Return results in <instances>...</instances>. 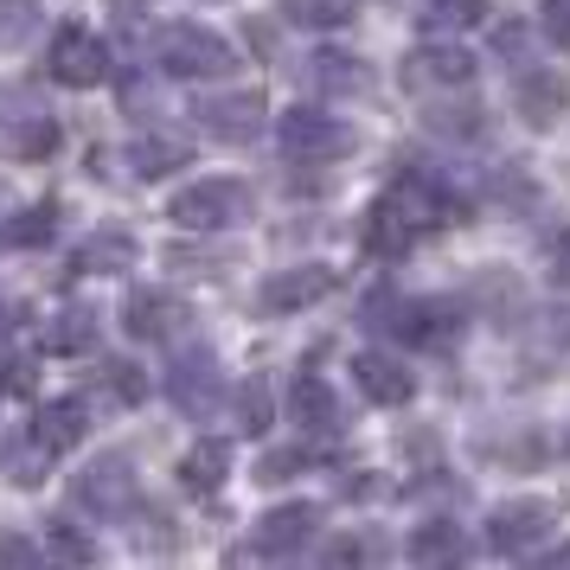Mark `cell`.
<instances>
[{"label": "cell", "mask_w": 570, "mask_h": 570, "mask_svg": "<svg viewBox=\"0 0 570 570\" xmlns=\"http://www.w3.org/2000/svg\"><path fill=\"white\" fill-rule=\"evenodd\" d=\"M155 58H160V71H174V78H232L237 71L232 46L206 27H186V20L180 27H160Z\"/></svg>", "instance_id": "cell-1"}, {"label": "cell", "mask_w": 570, "mask_h": 570, "mask_svg": "<svg viewBox=\"0 0 570 570\" xmlns=\"http://www.w3.org/2000/svg\"><path fill=\"white\" fill-rule=\"evenodd\" d=\"M167 218L186 225V232H218V225L250 218V193H244V180H199V186H186L180 199H174Z\"/></svg>", "instance_id": "cell-2"}, {"label": "cell", "mask_w": 570, "mask_h": 570, "mask_svg": "<svg viewBox=\"0 0 570 570\" xmlns=\"http://www.w3.org/2000/svg\"><path fill=\"white\" fill-rule=\"evenodd\" d=\"M104 71H109V52H104V39H97V32L58 27V39H52V78L58 83L90 90V83H104Z\"/></svg>", "instance_id": "cell-3"}, {"label": "cell", "mask_w": 570, "mask_h": 570, "mask_svg": "<svg viewBox=\"0 0 570 570\" xmlns=\"http://www.w3.org/2000/svg\"><path fill=\"white\" fill-rule=\"evenodd\" d=\"M283 148L295 160H334L353 148V135L340 129L334 116H321V109H295V116H283Z\"/></svg>", "instance_id": "cell-4"}, {"label": "cell", "mask_w": 570, "mask_h": 570, "mask_svg": "<svg viewBox=\"0 0 570 570\" xmlns=\"http://www.w3.org/2000/svg\"><path fill=\"white\" fill-rule=\"evenodd\" d=\"M193 122L206 135H218V141H250L263 122V104L250 97V90H232V97H199L193 104Z\"/></svg>", "instance_id": "cell-5"}, {"label": "cell", "mask_w": 570, "mask_h": 570, "mask_svg": "<svg viewBox=\"0 0 570 570\" xmlns=\"http://www.w3.org/2000/svg\"><path fill=\"white\" fill-rule=\"evenodd\" d=\"M334 288V269L327 263H302V269H276L263 283V314H288V308H308Z\"/></svg>", "instance_id": "cell-6"}, {"label": "cell", "mask_w": 570, "mask_h": 570, "mask_svg": "<svg viewBox=\"0 0 570 570\" xmlns=\"http://www.w3.org/2000/svg\"><path fill=\"white\" fill-rule=\"evenodd\" d=\"M129 500H135V474H129L122 455H104V462L78 481V507H90L97 519H116Z\"/></svg>", "instance_id": "cell-7"}, {"label": "cell", "mask_w": 570, "mask_h": 570, "mask_svg": "<svg viewBox=\"0 0 570 570\" xmlns=\"http://www.w3.org/2000/svg\"><path fill=\"white\" fill-rule=\"evenodd\" d=\"M122 321H129L135 340H174L186 321V302L180 295H160V288H135L122 302Z\"/></svg>", "instance_id": "cell-8"}, {"label": "cell", "mask_w": 570, "mask_h": 570, "mask_svg": "<svg viewBox=\"0 0 570 570\" xmlns=\"http://www.w3.org/2000/svg\"><path fill=\"white\" fill-rule=\"evenodd\" d=\"M167 391H174L180 411L212 416V404H218V365H212V353H186V360L167 372Z\"/></svg>", "instance_id": "cell-9"}, {"label": "cell", "mask_w": 570, "mask_h": 570, "mask_svg": "<svg viewBox=\"0 0 570 570\" xmlns=\"http://www.w3.org/2000/svg\"><path fill=\"white\" fill-rule=\"evenodd\" d=\"M513 97H519V116H525L532 129H551V122L564 116V104H570V83L558 78V71H525Z\"/></svg>", "instance_id": "cell-10"}, {"label": "cell", "mask_w": 570, "mask_h": 570, "mask_svg": "<svg viewBox=\"0 0 570 570\" xmlns=\"http://www.w3.org/2000/svg\"><path fill=\"white\" fill-rule=\"evenodd\" d=\"M474 78V58L462 46H423L416 58H404V83L411 90H430V83H468Z\"/></svg>", "instance_id": "cell-11"}, {"label": "cell", "mask_w": 570, "mask_h": 570, "mask_svg": "<svg viewBox=\"0 0 570 570\" xmlns=\"http://www.w3.org/2000/svg\"><path fill=\"white\" fill-rule=\"evenodd\" d=\"M539 532H551V507H544V500H513V507H500L493 525H488V539L500 544V551H525Z\"/></svg>", "instance_id": "cell-12"}, {"label": "cell", "mask_w": 570, "mask_h": 570, "mask_svg": "<svg viewBox=\"0 0 570 570\" xmlns=\"http://www.w3.org/2000/svg\"><path fill=\"white\" fill-rule=\"evenodd\" d=\"M314 532V507H276V513L257 525V551L263 558H288V551H302Z\"/></svg>", "instance_id": "cell-13"}, {"label": "cell", "mask_w": 570, "mask_h": 570, "mask_svg": "<svg viewBox=\"0 0 570 570\" xmlns=\"http://www.w3.org/2000/svg\"><path fill=\"white\" fill-rule=\"evenodd\" d=\"M353 379H360V391L372 404H404L411 397V372L397 360H385V353H360L353 360Z\"/></svg>", "instance_id": "cell-14"}, {"label": "cell", "mask_w": 570, "mask_h": 570, "mask_svg": "<svg viewBox=\"0 0 570 570\" xmlns=\"http://www.w3.org/2000/svg\"><path fill=\"white\" fill-rule=\"evenodd\" d=\"M288 404H295V423H302V430H334V416H340L327 379H314V372H302V379H295Z\"/></svg>", "instance_id": "cell-15"}, {"label": "cell", "mask_w": 570, "mask_h": 570, "mask_svg": "<svg viewBox=\"0 0 570 570\" xmlns=\"http://www.w3.org/2000/svg\"><path fill=\"white\" fill-rule=\"evenodd\" d=\"M225 468H232V449H225V442H199V449L180 462L186 493H218L225 488Z\"/></svg>", "instance_id": "cell-16"}, {"label": "cell", "mask_w": 570, "mask_h": 570, "mask_svg": "<svg viewBox=\"0 0 570 570\" xmlns=\"http://www.w3.org/2000/svg\"><path fill=\"white\" fill-rule=\"evenodd\" d=\"M32 436H46L52 449L83 442V397H58V404H46V411H39V423H32Z\"/></svg>", "instance_id": "cell-17"}, {"label": "cell", "mask_w": 570, "mask_h": 570, "mask_svg": "<svg viewBox=\"0 0 570 570\" xmlns=\"http://www.w3.org/2000/svg\"><path fill=\"white\" fill-rule=\"evenodd\" d=\"M308 78H314V90H334V97H346V90H365V65L360 58H346V52H314V65H308Z\"/></svg>", "instance_id": "cell-18"}, {"label": "cell", "mask_w": 570, "mask_h": 570, "mask_svg": "<svg viewBox=\"0 0 570 570\" xmlns=\"http://www.w3.org/2000/svg\"><path fill=\"white\" fill-rule=\"evenodd\" d=\"M129 160H135V180H160V174L186 167V148L167 141V135H141V141L129 148Z\"/></svg>", "instance_id": "cell-19"}, {"label": "cell", "mask_w": 570, "mask_h": 570, "mask_svg": "<svg viewBox=\"0 0 570 570\" xmlns=\"http://www.w3.org/2000/svg\"><path fill=\"white\" fill-rule=\"evenodd\" d=\"M423 32H462L488 20V0H423Z\"/></svg>", "instance_id": "cell-20"}, {"label": "cell", "mask_w": 570, "mask_h": 570, "mask_svg": "<svg viewBox=\"0 0 570 570\" xmlns=\"http://www.w3.org/2000/svg\"><path fill=\"white\" fill-rule=\"evenodd\" d=\"M52 455H58V449H52L46 436H32V442H7V474H13V481H27V488H32V481H46V468H52Z\"/></svg>", "instance_id": "cell-21"}, {"label": "cell", "mask_w": 570, "mask_h": 570, "mask_svg": "<svg viewBox=\"0 0 570 570\" xmlns=\"http://www.w3.org/2000/svg\"><path fill=\"white\" fill-rule=\"evenodd\" d=\"M83 346H97V321L90 314H58L46 327V353H83Z\"/></svg>", "instance_id": "cell-22"}, {"label": "cell", "mask_w": 570, "mask_h": 570, "mask_svg": "<svg viewBox=\"0 0 570 570\" xmlns=\"http://www.w3.org/2000/svg\"><path fill=\"white\" fill-rule=\"evenodd\" d=\"M7 148L20 160H39L58 148V122H46V116H27V122H13V135H7Z\"/></svg>", "instance_id": "cell-23"}, {"label": "cell", "mask_w": 570, "mask_h": 570, "mask_svg": "<svg viewBox=\"0 0 570 570\" xmlns=\"http://www.w3.org/2000/svg\"><path fill=\"white\" fill-rule=\"evenodd\" d=\"M288 20H302V27H346L353 13H360V0H283Z\"/></svg>", "instance_id": "cell-24"}, {"label": "cell", "mask_w": 570, "mask_h": 570, "mask_svg": "<svg viewBox=\"0 0 570 570\" xmlns=\"http://www.w3.org/2000/svg\"><path fill=\"white\" fill-rule=\"evenodd\" d=\"M411 558L416 564H442V558H462V539H455V525H423L411 539Z\"/></svg>", "instance_id": "cell-25"}, {"label": "cell", "mask_w": 570, "mask_h": 570, "mask_svg": "<svg viewBox=\"0 0 570 570\" xmlns=\"http://www.w3.org/2000/svg\"><path fill=\"white\" fill-rule=\"evenodd\" d=\"M52 218H58V206H27L0 237H7V244H46V237H52Z\"/></svg>", "instance_id": "cell-26"}, {"label": "cell", "mask_w": 570, "mask_h": 570, "mask_svg": "<svg viewBox=\"0 0 570 570\" xmlns=\"http://www.w3.org/2000/svg\"><path fill=\"white\" fill-rule=\"evenodd\" d=\"M129 263H135V244H129V237H97V244L78 257V269H129Z\"/></svg>", "instance_id": "cell-27"}, {"label": "cell", "mask_w": 570, "mask_h": 570, "mask_svg": "<svg viewBox=\"0 0 570 570\" xmlns=\"http://www.w3.org/2000/svg\"><path fill=\"white\" fill-rule=\"evenodd\" d=\"M237 416H244V430H250V436L269 430V385H263V379H250V385L237 391Z\"/></svg>", "instance_id": "cell-28"}, {"label": "cell", "mask_w": 570, "mask_h": 570, "mask_svg": "<svg viewBox=\"0 0 570 570\" xmlns=\"http://www.w3.org/2000/svg\"><path fill=\"white\" fill-rule=\"evenodd\" d=\"M104 385H109V397H122V404H135V397L148 391V379H141V372H135L129 360H109V365H104Z\"/></svg>", "instance_id": "cell-29"}, {"label": "cell", "mask_w": 570, "mask_h": 570, "mask_svg": "<svg viewBox=\"0 0 570 570\" xmlns=\"http://www.w3.org/2000/svg\"><path fill=\"white\" fill-rule=\"evenodd\" d=\"M32 32V0H0V46H20Z\"/></svg>", "instance_id": "cell-30"}, {"label": "cell", "mask_w": 570, "mask_h": 570, "mask_svg": "<svg viewBox=\"0 0 570 570\" xmlns=\"http://www.w3.org/2000/svg\"><path fill=\"white\" fill-rule=\"evenodd\" d=\"M302 462H308V449H276V455H263L257 481H288V468H302Z\"/></svg>", "instance_id": "cell-31"}, {"label": "cell", "mask_w": 570, "mask_h": 570, "mask_svg": "<svg viewBox=\"0 0 570 570\" xmlns=\"http://www.w3.org/2000/svg\"><path fill=\"white\" fill-rule=\"evenodd\" d=\"M46 551H58V558H97V544L90 539H78V532H71V525H52V544H46Z\"/></svg>", "instance_id": "cell-32"}, {"label": "cell", "mask_w": 570, "mask_h": 570, "mask_svg": "<svg viewBox=\"0 0 570 570\" xmlns=\"http://www.w3.org/2000/svg\"><path fill=\"white\" fill-rule=\"evenodd\" d=\"M544 32L570 52V0H544Z\"/></svg>", "instance_id": "cell-33"}, {"label": "cell", "mask_w": 570, "mask_h": 570, "mask_svg": "<svg viewBox=\"0 0 570 570\" xmlns=\"http://www.w3.org/2000/svg\"><path fill=\"white\" fill-rule=\"evenodd\" d=\"M46 544H27V539H0V564H39Z\"/></svg>", "instance_id": "cell-34"}, {"label": "cell", "mask_w": 570, "mask_h": 570, "mask_svg": "<svg viewBox=\"0 0 570 570\" xmlns=\"http://www.w3.org/2000/svg\"><path fill=\"white\" fill-rule=\"evenodd\" d=\"M365 558V544H353V539H340L334 551H327V564H360Z\"/></svg>", "instance_id": "cell-35"}, {"label": "cell", "mask_w": 570, "mask_h": 570, "mask_svg": "<svg viewBox=\"0 0 570 570\" xmlns=\"http://www.w3.org/2000/svg\"><path fill=\"white\" fill-rule=\"evenodd\" d=\"M7 372H13V365H7V360H0V391H7Z\"/></svg>", "instance_id": "cell-36"}, {"label": "cell", "mask_w": 570, "mask_h": 570, "mask_svg": "<svg viewBox=\"0 0 570 570\" xmlns=\"http://www.w3.org/2000/svg\"><path fill=\"white\" fill-rule=\"evenodd\" d=\"M564 244H570V232H564Z\"/></svg>", "instance_id": "cell-37"}]
</instances>
